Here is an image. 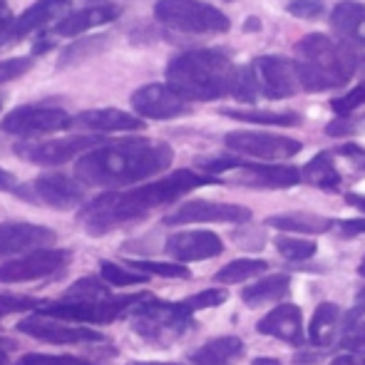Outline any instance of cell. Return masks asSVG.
Returning <instances> with one entry per match:
<instances>
[{
    "mask_svg": "<svg viewBox=\"0 0 365 365\" xmlns=\"http://www.w3.org/2000/svg\"><path fill=\"white\" fill-rule=\"evenodd\" d=\"M207 184H217V179L204 177L192 169H179L169 177L142 184V187L100 194L90 204H85V209L80 212V224L90 236H105L125 224L142 221L149 212L177 202L179 197Z\"/></svg>",
    "mask_w": 365,
    "mask_h": 365,
    "instance_id": "cell-1",
    "label": "cell"
},
{
    "mask_svg": "<svg viewBox=\"0 0 365 365\" xmlns=\"http://www.w3.org/2000/svg\"><path fill=\"white\" fill-rule=\"evenodd\" d=\"M172 159L174 149L167 142L125 140L82 154L75 164V177L85 187H127L162 174Z\"/></svg>",
    "mask_w": 365,
    "mask_h": 365,
    "instance_id": "cell-2",
    "label": "cell"
},
{
    "mask_svg": "<svg viewBox=\"0 0 365 365\" xmlns=\"http://www.w3.org/2000/svg\"><path fill=\"white\" fill-rule=\"evenodd\" d=\"M234 77V63L221 50H192L167 65V85L184 100L209 102L231 95Z\"/></svg>",
    "mask_w": 365,
    "mask_h": 365,
    "instance_id": "cell-3",
    "label": "cell"
},
{
    "mask_svg": "<svg viewBox=\"0 0 365 365\" xmlns=\"http://www.w3.org/2000/svg\"><path fill=\"white\" fill-rule=\"evenodd\" d=\"M296 65L301 87L308 92H323L343 87L358 73V55L348 45L328 35L311 33L296 43Z\"/></svg>",
    "mask_w": 365,
    "mask_h": 365,
    "instance_id": "cell-4",
    "label": "cell"
},
{
    "mask_svg": "<svg viewBox=\"0 0 365 365\" xmlns=\"http://www.w3.org/2000/svg\"><path fill=\"white\" fill-rule=\"evenodd\" d=\"M130 326L137 336L154 348H169L197 328L194 311L184 301L169 303L154 293H145L130 308Z\"/></svg>",
    "mask_w": 365,
    "mask_h": 365,
    "instance_id": "cell-5",
    "label": "cell"
},
{
    "mask_svg": "<svg viewBox=\"0 0 365 365\" xmlns=\"http://www.w3.org/2000/svg\"><path fill=\"white\" fill-rule=\"evenodd\" d=\"M145 293H135V296H107V298H58L53 303H45L35 313H43L50 318H60V321L70 323H92V326H105V323H115L117 318L127 316L130 308L135 306Z\"/></svg>",
    "mask_w": 365,
    "mask_h": 365,
    "instance_id": "cell-6",
    "label": "cell"
},
{
    "mask_svg": "<svg viewBox=\"0 0 365 365\" xmlns=\"http://www.w3.org/2000/svg\"><path fill=\"white\" fill-rule=\"evenodd\" d=\"M154 15L167 28L192 35H219L231 28L229 18L219 8L202 0H159Z\"/></svg>",
    "mask_w": 365,
    "mask_h": 365,
    "instance_id": "cell-7",
    "label": "cell"
},
{
    "mask_svg": "<svg viewBox=\"0 0 365 365\" xmlns=\"http://www.w3.org/2000/svg\"><path fill=\"white\" fill-rule=\"evenodd\" d=\"M13 194L25 204L70 212L85 202V184L77 177L70 179L65 174H43V177H35L33 182L18 184Z\"/></svg>",
    "mask_w": 365,
    "mask_h": 365,
    "instance_id": "cell-8",
    "label": "cell"
},
{
    "mask_svg": "<svg viewBox=\"0 0 365 365\" xmlns=\"http://www.w3.org/2000/svg\"><path fill=\"white\" fill-rule=\"evenodd\" d=\"M68 127H75V117L68 115L65 110H60V107H48V105L15 107L0 122V130L13 137H23V140L55 135V132H63Z\"/></svg>",
    "mask_w": 365,
    "mask_h": 365,
    "instance_id": "cell-9",
    "label": "cell"
},
{
    "mask_svg": "<svg viewBox=\"0 0 365 365\" xmlns=\"http://www.w3.org/2000/svg\"><path fill=\"white\" fill-rule=\"evenodd\" d=\"M18 331L35 338V341H40V343H50V346H82V343L107 341V336H102L95 328H87V326L70 323V321H60V318H50V316H43V313L23 318V321L18 323Z\"/></svg>",
    "mask_w": 365,
    "mask_h": 365,
    "instance_id": "cell-10",
    "label": "cell"
},
{
    "mask_svg": "<svg viewBox=\"0 0 365 365\" xmlns=\"http://www.w3.org/2000/svg\"><path fill=\"white\" fill-rule=\"evenodd\" d=\"M100 145H102L100 137L80 135V137H63V140H48V142H20V145L13 147V152L28 164L58 167V164L82 157V154H87L90 149Z\"/></svg>",
    "mask_w": 365,
    "mask_h": 365,
    "instance_id": "cell-11",
    "label": "cell"
},
{
    "mask_svg": "<svg viewBox=\"0 0 365 365\" xmlns=\"http://www.w3.org/2000/svg\"><path fill=\"white\" fill-rule=\"evenodd\" d=\"M70 264L68 249H35L20 259L0 264V284H28L53 276Z\"/></svg>",
    "mask_w": 365,
    "mask_h": 365,
    "instance_id": "cell-12",
    "label": "cell"
},
{
    "mask_svg": "<svg viewBox=\"0 0 365 365\" xmlns=\"http://www.w3.org/2000/svg\"><path fill=\"white\" fill-rule=\"evenodd\" d=\"M251 77H254L256 95L271 97V100H284L293 92L301 90V77H298L296 60H286L279 55H266L251 65Z\"/></svg>",
    "mask_w": 365,
    "mask_h": 365,
    "instance_id": "cell-13",
    "label": "cell"
},
{
    "mask_svg": "<svg viewBox=\"0 0 365 365\" xmlns=\"http://www.w3.org/2000/svg\"><path fill=\"white\" fill-rule=\"evenodd\" d=\"M251 219V209L239 207V204H219V202H204L194 199L172 212L164 224L169 226H184V224H246Z\"/></svg>",
    "mask_w": 365,
    "mask_h": 365,
    "instance_id": "cell-14",
    "label": "cell"
},
{
    "mask_svg": "<svg viewBox=\"0 0 365 365\" xmlns=\"http://www.w3.org/2000/svg\"><path fill=\"white\" fill-rule=\"evenodd\" d=\"M224 145L239 154L256 159H289L301 152V142L269 132H229Z\"/></svg>",
    "mask_w": 365,
    "mask_h": 365,
    "instance_id": "cell-15",
    "label": "cell"
},
{
    "mask_svg": "<svg viewBox=\"0 0 365 365\" xmlns=\"http://www.w3.org/2000/svg\"><path fill=\"white\" fill-rule=\"evenodd\" d=\"M132 110L147 120H174L189 112V105L182 95L169 85H145L132 92Z\"/></svg>",
    "mask_w": 365,
    "mask_h": 365,
    "instance_id": "cell-16",
    "label": "cell"
},
{
    "mask_svg": "<svg viewBox=\"0 0 365 365\" xmlns=\"http://www.w3.org/2000/svg\"><path fill=\"white\" fill-rule=\"evenodd\" d=\"M58 239L53 229L30 221H0V259L43 249Z\"/></svg>",
    "mask_w": 365,
    "mask_h": 365,
    "instance_id": "cell-17",
    "label": "cell"
},
{
    "mask_svg": "<svg viewBox=\"0 0 365 365\" xmlns=\"http://www.w3.org/2000/svg\"><path fill=\"white\" fill-rule=\"evenodd\" d=\"M172 259L189 264V261H207L214 259L224 251V241L219 239L214 231H182V234H172L164 244Z\"/></svg>",
    "mask_w": 365,
    "mask_h": 365,
    "instance_id": "cell-18",
    "label": "cell"
},
{
    "mask_svg": "<svg viewBox=\"0 0 365 365\" xmlns=\"http://www.w3.org/2000/svg\"><path fill=\"white\" fill-rule=\"evenodd\" d=\"M70 5H73V0H38V3L30 5L25 13H20L18 18L13 20V25H10V30L3 38V45L20 43V40L28 38L30 33L45 28V25L53 23V20H60L70 10Z\"/></svg>",
    "mask_w": 365,
    "mask_h": 365,
    "instance_id": "cell-19",
    "label": "cell"
},
{
    "mask_svg": "<svg viewBox=\"0 0 365 365\" xmlns=\"http://www.w3.org/2000/svg\"><path fill=\"white\" fill-rule=\"evenodd\" d=\"M236 182L244 187L259 189H289L303 182L301 169L289 167V164H249L239 167Z\"/></svg>",
    "mask_w": 365,
    "mask_h": 365,
    "instance_id": "cell-20",
    "label": "cell"
},
{
    "mask_svg": "<svg viewBox=\"0 0 365 365\" xmlns=\"http://www.w3.org/2000/svg\"><path fill=\"white\" fill-rule=\"evenodd\" d=\"M256 331L264 333V336L279 338V341L289 343V346H303V321H301V308L293 306V303H284V306H276L271 313H266L259 323H256Z\"/></svg>",
    "mask_w": 365,
    "mask_h": 365,
    "instance_id": "cell-21",
    "label": "cell"
},
{
    "mask_svg": "<svg viewBox=\"0 0 365 365\" xmlns=\"http://www.w3.org/2000/svg\"><path fill=\"white\" fill-rule=\"evenodd\" d=\"M122 13L120 5L115 3H97L90 5V8H82L73 15H65L55 23V35H63V38H75V35H82L92 28H100V25H107L112 20H117Z\"/></svg>",
    "mask_w": 365,
    "mask_h": 365,
    "instance_id": "cell-22",
    "label": "cell"
},
{
    "mask_svg": "<svg viewBox=\"0 0 365 365\" xmlns=\"http://www.w3.org/2000/svg\"><path fill=\"white\" fill-rule=\"evenodd\" d=\"M75 127L92 132H137L145 130V120H137L130 112L102 107V110H85L75 115Z\"/></svg>",
    "mask_w": 365,
    "mask_h": 365,
    "instance_id": "cell-23",
    "label": "cell"
},
{
    "mask_svg": "<svg viewBox=\"0 0 365 365\" xmlns=\"http://www.w3.org/2000/svg\"><path fill=\"white\" fill-rule=\"evenodd\" d=\"M246 346L241 338L236 336H221L214 338V341L204 343L202 348L189 356V361L194 365H236L244 358Z\"/></svg>",
    "mask_w": 365,
    "mask_h": 365,
    "instance_id": "cell-24",
    "label": "cell"
},
{
    "mask_svg": "<svg viewBox=\"0 0 365 365\" xmlns=\"http://www.w3.org/2000/svg\"><path fill=\"white\" fill-rule=\"evenodd\" d=\"M331 25L341 38L365 45V5L356 3V0L338 3L331 13Z\"/></svg>",
    "mask_w": 365,
    "mask_h": 365,
    "instance_id": "cell-25",
    "label": "cell"
},
{
    "mask_svg": "<svg viewBox=\"0 0 365 365\" xmlns=\"http://www.w3.org/2000/svg\"><path fill=\"white\" fill-rule=\"evenodd\" d=\"M341 308L336 303H321V306L313 311L311 328H308V341L316 348H328L336 341V333L341 328Z\"/></svg>",
    "mask_w": 365,
    "mask_h": 365,
    "instance_id": "cell-26",
    "label": "cell"
},
{
    "mask_svg": "<svg viewBox=\"0 0 365 365\" xmlns=\"http://www.w3.org/2000/svg\"><path fill=\"white\" fill-rule=\"evenodd\" d=\"M289 289H291V276L274 274V276H266V279L256 281V284L246 286V289L241 291V301L249 308H259V306H264V303L281 301V298L289 293Z\"/></svg>",
    "mask_w": 365,
    "mask_h": 365,
    "instance_id": "cell-27",
    "label": "cell"
},
{
    "mask_svg": "<svg viewBox=\"0 0 365 365\" xmlns=\"http://www.w3.org/2000/svg\"><path fill=\"white\" fill-rule=\"evenodd\" d=\"M266 224L281 231H296V234H323L331 229L336 221L331 217H318V214H306V212H291V214H276L269 217Z\"/></svg>",
    "mask_w": 365,
    "mask_h": 365,
    "instance_id": "cell-28",
    "label": "cell"
},
{
    "mask_svg": "<svg viewBox=\"0 0 365 365\" xmlns=\"http://www.w3.org/2000/svg\"><path fill=\"white\" fill-rule=\"evenodd\" d=\"M301 177L306 184H313V187H321V189H336L338 184H341V172L336 169V162H333L328 152L316 154V157L303 167Z\"/></svg>",
    "mask_w": 365,
    "mask_h": 365,
    "instance_id": "cell-29",
    "label": "cell"
},
{
    "mask_svg": "<svg viewBox=\"0 0 365 365\" xmlns=\"http://www.w3.org/2000/svg\"><path fill=\"white\" fill-rule=\"evenodd\" d=\"M224 117L251 125H279V127H296L301 125V117L296 112H271V110H221Z\"/></svg>",
    "mask_w": 365,
    "mask_h": 365,
    "instance_id": "cell-30",
    "label": "cell"
},
{
    "mask_svg": "<svg viewBox=\"0 0 365 365\" xmlns=\"http://www.w3.org/2000/svg\"><path fill=\"white\" fill-rule=\"evenodd\" d=\"M107 45H110V35H95V38L75 40V43L70 45V48H65L63 55H60V68H70V65L85 63V60L100 55Z\"/></svg>",
    "mask_w": 365,
    "mask_h": 365,
    "instance_id": "cell-31",
    "label": "cell"
},
{
    "mask_svg": "<svg viewBox=\"0 0 365 365\" xmlns=\"http://www.w3.org/2000/svg\"><path fill=\"white\" fill-rule=\"evenodd\" d=\"M266 269H269V264L261 259H236L231 264H226L224 269H219L214 281H219V284H241V281L264 274Z\"/></svg>",
    "mask_w": 365,
    "mask_h": 365,
    "instance_id": "cell-32",
    "label": "cell"
},
{
    "mask_svg": "<svg viewBox=\"0 0 365 365\" xmlns=\"http://www.w3.org/2000/svg\"><path fill=\"white\" fill-rule=\"evenodd\" d=\"M107 296H112V291L110 284L102 276H82L70 289H65L60 298H87V301H92V298H107Z\"/></svg>",
    "mask_w": 365,
    "mask_h": 365,
    "instance_id": "cell-33",
    "label": "cell"
},
{
    "mask_svg": "<svg viewBox=\"0 0 365 365\" xmlns=\"http://www.w3.org/2000/svg\"><path fill=\"white\" fill-rule=\"evenodd\" d=\"M100 276L107 281L110 286H137V284H147V274H142V271L137 269H125V266L120 264H112V261H102L100 266Z\"/></svg>",
    "mask_w": 365,
    "mask_h": 365,
    "instance_id": "cell-34",
    "label": "cell"
},
{
    "mask_svg": "<svg viewBox=\"0 0 365 365\" xmlns=\"http://www.w3.org/2000/svg\"><path fill=\"white\" fill-rule=\"evenodd\" d=\"M130 266L142 274L162 276V279H189V269L184 264H169V261H147V259H130Z\"/></svg>",
    "mask_w": 365,
    "mask_h": 365,
    "instance_id": "cell-35",
    "label": "cell"
},
{
    "mask_svg": "<svg viewBox=\"0 0 365 365\" xmlns=\"http://www.w3.org/2000/svg\"><path fill=\"white\" fill-rule=\"evenodd\" d=\"M276 249H279V254L284 256L286 261H308L313 259V254H316V241H308V239H289V236H281V239H276Z\"/></svg>",
    "mask_w": 365,
    "mask_h": 365,
    "instance_id": "cell-36",
    "label": "cell"
},
{
    "mask_svg": "<svg viewBox=\"0 0 365 365\" xmlns=\"http://www.w3.org/2000/svg\"><path fill=\"white\" fill-rule=\"evenodd\" d=\"M13 365H100L92 363L87 358L77 356H48V353H25L23 358H18Z\"/></svg>",
    "mask_w": 365,
    "mask_h": 365,
    "instance_id": "cell-37",
    "label": "cell"
},
{
    "mask_svg": "<svg viewBox=\"0 0 365 365\" xmlns=\"http://www.w3.org/2000/svg\"><path fill=\"white\" fill-rule=\"evenodd\" d=\"M40 301L33 296H15V293H0V318L8 313H25V311H38Z\"/></svg>",
    "mask_w": 365,
    "mask_h": 365,
    "instance_id": "cell-38",
    "label": "cell"
},
{
    "mask_svg": "<svg viewBox=\"0 0 365 365\" xmlns=\"http://www.w3.org/2000/svg\"><path fill=\"white\" fill-rule=\"evenodd\" d=\"M226 298H229V293H226L224 289H209V291L194 293V296L184 298V303H187V306L197 313V311H202V308L221 306V303H226Z\"/></svg>",
    "mask_w": 365,
    "mask_h": 365,
    "instance_id": "cell-39",
    "label": "cell"
},
{
    "mask_svg": "<svg viewBox=\"0 0 365 365\" xmlns=\"http://www.w3.org/2000/svg\"><path fill=\"white\" fill-rule=\"evenodd\" d=\"M35 65L33 58H10V60H3L0 63V85L5 82H13L18 77H23L25 73H30Z\"/></svg>",
    "mask_w": 365,
    "mask_h": 365,
    "instance_id": "cell-40",
    "label": "cell"
},
{
    "mask_svg": "<svg viewBox=\"0 0 365 365\" xmlns=\"http://www.w3.org/2000/svg\"><path fill=\"white\" fill-rule=\"evenodd\" d=\"M361 105H365V82L361 87H356V90H351L348 95H343L341 100H333V110L338 112V115H351L353 110H358Z\"/></svg>",
    "mask_w": 365,
    "mask_h": 365,
    "instance_id": "cell-41",
    "label": "cell"
},
{
    "mask_svg": "<svg viewBox=\"0 0 365 365\" xmlns=\"http://www.w3.org/2000/svg\"><path fill=\"white\" fill-rule=\"evenodd\" d=\"M323 8H326L323 0H291L289 3V13L296 18H318Z\"/></svg>",
    "mask_w": 365,
    "mask_h": 365,
    "instance_id": "cell-42",
    "label": "cell"
},
{
    "mask_svg": "<svg viewBox=\"0 0 365 365\" xmlns=\"http://www.w3.org/2000/svg\"><path fill=\"white\" fill-rule=\"evenodd\" d=\"M244 159H236V157H214V159H199V167L209 174H217V172H229V169H239L244 167Z\"/></svg>",
    "mask_w": 365,
    "mask_h": 365,
    "instance_id": "cell-43",
    "label": "cell"
},
{
    "mask_svg": "<svg viewBox=\"0 0 365 365\" xmlns=\"http://www.w3.org/2000/svg\"><path fill=\"white\" fill-rule=\"evenodd\" d=\"M341 346L346 348V351L351 353H358V356H365V321L358 323L353 331H348L346 336H343Z\"/></svg>",
    "mask_w": 365,
    "mask_h": 365,
    "instance_id": "cell-44",
    "label": "cell"
},
{
    "mask_svg": "<svg viewBox=\"0 0 365 365\" xmlns=\"http://www.w3.org/2000/svg\"><path fill=\"white\" fill-rule=\"evenodd\" d=\"M365 316V286L361 291L356 293V306L351 308V311L346 313V318H343V331H353V328L361 323V318Z\"/></svg>",
    "mask_w": 365,
    "mask_h": 365,
    "instance_id": "cell-45",
    "label": "cell"
},
{
    "mask_svg": "<svg viewBox=\"0 0 365 365\" xmlns=\"http://www.w3.org/2000/svg\"><path fill=\"white\" fill-rule=\"evenodd\" d=\"M338 229H341V234L346 239H353L358 234H365V219H346L338 224Z\"/></svg>",
    "mask_w": 365,
    "mask_h": 365,
    "instance_id": "cell-46",
    "label": "cell"
},
{
    "mask_svg": "<svg viewBox=\"0 0 365 365\" xmlns=\"http://www.w3.org/2000/svg\"><path fill=\"white\" fill-rule=\"evenodd\" d=\"M13 20H15V15H13V10H10L8 0H0V40L5 38V33L10 30Z\"/></svg>",
    "mask_w": 365,
    "mask_h": 365,
    "instance_id": "cell-47",
    "label": "cell"
},
{
    "mask_svg": "<svg viewBox=\"0 0 365 365\" xmlns=\"http://www.w3.org/2000/svg\"><path fill=\"white\" fill-rule=\"evenodd\" d=\"M353 132H356V127H353V125H351V120H346V117H343V120H336L331 127H328V135L348 137V135H353Z\"/></svg>",
    "mask_w": 365,
    "mask_h": 365,
    "instance_id": "cell-48",
    "label": "cell"
},
{
    "mask_svg": "<svg viewBox=\"0 0 365 365\" xmlns=\"http://www.w3.org/2000/svg\"><path fill=\"white\" fill-rule=\"evenodd\" d=\"M18 351V343L13 341V338H3L0 336V365H5L10 361V353Z\"/></svg>",
    "mask_w": 365,
    "mask_h": 365,
    "instance_id": "cell-49",
    "label": "cell"
},
{
    "mask_svg": "<svg viewBox=\"0 0 365 365\" xmlns=\"http://www.w3.org/2000/svg\"><path fill=\"white\" fill-rule=\"evenodd\" d=\"M15 187H18V182H15V174H10L8 169L0 167V192H13Z\"/></svg>",
    "mask_w": 365,
    "mask_h": 365,
    "instance_id": "cell-50",
    "label": "cell"
},
{
    "mask_svg": "<svg viewBox=\"0 0 365 365\" xmlns=\"http://www.w3.org/2000/svg\"><path fill=\"white\" fill-rule=\"evenodd\" d=\"M328 365H365V356H338V358H333Z\"/></svg>",
    "mask_w": 365,
    "mask_h": 365,
    "instance_id": "cell-51",
    "label": "cell"
},
{
    "mask_svg": "<svg viewBox=\"0 0 365 365\" xmlns=\"http://www.w3.org/2000/svg\"><path fill=\"white\" fill-rule=\"evenodd\" d=\"M343 154H351V157H358V167L365 169V149H358V147H343L341 149Z\"/></svg>",
    "mask_w": 365,
    "mask_h": 365,
    "instance_id": "cell-52",
    "label": "cell"
},
{
    "mask_svg": "<svg viewBox=\"0 0 365 365\" xmlns=\"http://www.w3.org/2000/svg\"><path fill=\"white\" fill-rule=\"evenodd\" d=\"M348 204H351V207H358V209H363L365 212V197H358V194H348Z\"/></svg>",
    "mask_w": 365,
    "mask_h": 365,
    "instance_id": "cell-53",
    "label": "cell"
},
{
    "mask_svg": "<svg viewBox=\"0 0 365 365\" xmlns=\"http://www.w3.org/2000/svg\"><path fill=\"white\" fill-rule=\"evenodd\" d=\"M251 365H284L281 361H276V358H256Z\"/></svg>",
    "mask_w": 365,
    "mask_h": 365,
    "instance_id": "cell-54",
    "label": "cell"
},
{
    "mask_svg": "<svg viewBox=\"0 0 365 365\" xmlns=\"http://www.w3.org/2000/svg\"><path fill=\"white\" fill-rule=\"evenodd\" d=\"M127 365H182V363H147V361H135V363H127Z\"/></svg>",
    "mask_w": 365,
    "mask_h": 365,
    "instance_id": "cell-55",
    "label": "cell"
},
{
    "mask_svg": "<svg viewBox=\"0 0 365 365\" xmlns=\"http://www.w3.org/2000/svg\"><path fill=\"white\" fill-rule=\"evenodd\" d=\"M358 274H361V276H363V279H365V259L361 261V266H358Z\"/></svg>",
    "mask_w": 365,
    "mask_h": 365,
    "instance_id": "cell-56",
    "label": "cell"
},
{
    "mask_svg": "<svg viewBox=\"0 0 365 365\" xmlns=\"http://www.w3.org/2000/svg\"><path fill=\"white\" fill-rule=\"evenodd\" d=\"M361 70H363V82H365V60H363V68Z\"/></svg>",
    "mask_w": 365,
    "mask_h": 365,
    "instance_id": "cell-57",
    "label": "cell"
},
{
    "mask_svg": "<svg viewBox=\"0 0 365 365\" xmlns=\"http://www.w3.org/2000/svg\"><path fill=\"white\" fill-rule=\"evenodd\" d=\"M0 107H3V102H0Z\"/></svg>",
    "mask_w": 365,
    "mask_h": 365,
    "instance_id": "cell-58",
    "label": "cell"
}]
</instances>
